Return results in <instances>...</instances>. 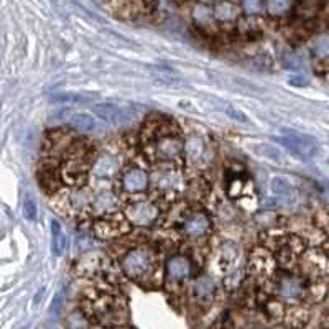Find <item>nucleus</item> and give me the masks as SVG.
<instances>
[{"label": "nucleus", "mask_w": 329, "mask_h": 329, "mask_svg": "<svg viewBox=\"0 0 329 329\" xmlns=\"http://www.w3.org/2000/svg\"><path fill=\"white\" fill-rule=\"evenodd\" d=\"M255 153H259L260 156H263V158H268L275 161V163H283V153L278 150L275 145H268V143H259V145H255Z\"/></svg>", "instance_id": "5701e85b"}, {"label": "nucleus", "mask_w": 329, "mask_h": 329, "mask_svg": "<svg viewBox=\"0 0 329 329\" xmlns=\"http://www.w3.org/2000/svg\"><path fill=\"white\" fill-rule=\"evenodd\" d=\"M211 229V220L207 218L206 213H195L191 214L186 220L183 222V231L188 237L191 239H199L206 236Z\"/></svg>", "instance_id": "0eeeda50"}, {"label": "nucleus", "mask_w": 329, "mask_h": 329, "mask_svg": "<svg viewBox=\"0 0 329 329\" xmlns=\"http://www.w3.org/2000/svg\"><path fill=\"white\" fill-rule=\"evenodd\" d=\"M99 267H101V263H99L97 255H86L79 260V263L76 265V270H78L79 275L92 277V275L99 270Z\"/></svg>", "instance_id": "4be33fe9"}, {"label": "nucleus", "mask_w": 329, "mask_h": 329, "mask_svg": "<svg viewBox=\"0 0 329 329\" xmlns=\"http://www.w3.org/2000/svg\"><path fill=\"white\" fill-rule=\"evenodd\" d=\"M290 84H293V86H306V84H308V81H306L303 76H293V78L290 79Z\"/></svg>", "instance_id": "473e14b6"}, {"label": "nucleus", "mask_w": 329, "mask_h": 329, "mask_svg": "<svg viewBox=\"0 0 329 329\" xmlns=\"http://www.w3.org/2000/svg\"><path fill=\"white\" fill-rule=\"evenodd\" d=\"M193 291L197 301H211L216 293V283L211 277H201L196 280Z\"/></svg>", "instance_id": "a211bd4d"}, {"label": "nucleus", "mask_w": 329, "mask_h": 329, "mask_svg": "<svg viewBox=\"0 0 329 329\" xmlns=\"http://www.w3.org/2000/svg\"><path fill=\"white\" fill-rule=\"evenodd\" d=\"M122 188L127 193H142L148 188V175L140 168H130L122 175Z\"/></svg>", "instance_id": "1a4fd4ad"}, {"label": "nucleus", "mask_w": 329, "mask_h": 329, "mask_svg": "<svg viewBox=\"0 0 329 329\" xmlns=\"http://www.w3.org/2000/svg\"><path fill=\"white\" fill-rule=\"evenodd\" d=\"M293 8V0H267L265 12L270 17H283Z\"/></svg>", "instance_id": "aec40b11"}, {"label": "nucleus", "mask_w": 329, "mask_h": 329, "mask_svg": "<svg viewBox=\"0 0 329 329\" xmlns=\"http://www.w3.org/2000/svg\"><path fill=\"white\" fill-rule=\"evenodd\" d=\"M283 137H278L277 142L285 147L291 155L300 160H309L318 153V143L311 135L300 133L296 130L283 129Z\"/></svg>", "instance_id": "7ed1b4c3"}, {"label": "nucleus", "mask_w": 329, "mask_h": 329, "mask_svg": "<svg viewBox=\"0 0 329 329\" xmlns=\"http://www.w3.org/2000/svg\"><path fill=\"white\" fill-rule=\"evenodd\" d=\"M156 181L155 184L161 189H178L179 184H181V178H179L178 173H175V171H165V173H158L156 175Z\"/></svg>", "instance_id": "412c9836"}, {"label": "nucleus", "mask_w": 329, "mask_h": 329, "mask_svg": "<svg viewBox=\"0 0 329 329\" xmlns=\"http://www.w3.org/2000/svg\"><path fill=\"white\" fill-rule=\"evenodd\" d=\"M326 249H328V252H329V241L326 242Z\"/></svg>", "instance_id": "72a5a7b5"}, {"label": "nucleus", "mask_w": 329, "mask_h": 329, "mask_svg": "<svg viewBox=\"0 0 329 329\" xmlns=\"http://www.w3.org/2000/svg\"><path fill=\"white\" fill-rule=\"evenodd\" d=\"M122 224H125V222H122V220H115V219L106 218V219L99 220L94 229H96L97 236L101 239H109V237L122 236L124 232L129 231V227H124Z\"/></svg>", "instance_id": "ddd939ff"}, {"label": "nucleus", "mask_w": 329, "mask_h": 329, "mask_svg": "<svg viewBox=\"0 0 329 329\" xmlns=\"http://www.w3.org/2000/svg\"><path fill=\"white\" fill-rule=\"evenodd\" d=\"M191 19L199 28H209V26L214 23L213 7L207 5L204 2L195 3V7H193V10H191Z\"/></svg>", "instance_id": "4468645a"}, {"label": "nucleus", "mask_w": 329, "mask_h": 329, "mask_svg": "<svg viewBox=\"0 0 329 329\" xmlns=\"http://www.w3.org/2000/svg\"><path fill=\"white\" fill-rule=\"evenodd\" d=\"M23 216H25V219H28V220L37 219V204H35V201L31 199L30 196L26 197L23 202Z\"/></svg>", "instance_id": "c756f323"}, {"label": "nucleus", "mask_w": 329, "mask_h": 329, "mask_svg": "<svg viewBox=\"0 0 329 329\" xmlns=\"http://www.w3.org/2000/svg\"><path fill=\"white\" fill-rule=\"evenodd\" d=\"M117 170H119V161H117V158H114V156L110 155H104L94 163L92 173L96 175L97 178H110L117 173Z\"/></svg>", "instance_id": "2eb2a0df"}, {"label": "nucleus", "mask_w": 329, "mask_h": 329, "mask_svg": "<svg viewBox=\"0 0 329 329\" xmlns=\"http://www.w3.org/2000/svg\"><path fill=\"white\" fill-rule=\"evenodd\" d=\"M63 296H65V291H60L58 295L55 296V301H53V306H51V311L53 313H60V309H61V306H63Z\"/></svg>", "instance_id": "2f4dec72"}, {"label": "nucleus", "mask_w": 329, "mask_h": 329, "mask_svg": "<svg viewBox=\"0 0 329 329\" xmlns=\"http://www.w3.org/2000/svg\"><path fill=\"white\" fill-rule=\"evenodd\" d=\"M265 311H267V314H268V316H272V318H282L283 316L282 301H278V300H268L267 305H265Z\"/></svg>", "instance_id": "c85d7f7f"}, {"label": "nucleus", "mask_w": 329, "mask_h": 329, "mask_svg": "<svg viewBox=\"0 0 329 329\" xmlns=\"http://www.w3.org/2000/svg\"><path fill=\"white\" fill-rule=\"evenodd\" d=\"M311 53L319 60L329 58V38L328 37H319L311 44Z\"/></svg>", "instance_id": "393cba45"}, {"label": "nucleus", "mask_w": 329, "mask_h": 329, "mask_svg": "<svg viewBox=\"0 0 329 329\" xmlns=\"http://www.w3.org/2000/svg\"><path fill=\"white\" fill-rule=\"evenodd\" d=\"M226 114L231 117V119L234 120H239V122H247V115L244 114V112L241 110H236L234 107H227L226 109Z\"/></svg>", "instance_id": "7c9ffc66"}, {"label": "nucleus", "mask_w": 329, "mask_h": 329, "mask_svg": "<svg viewBox=\"0 0 329 329\" xmlns=\"http://www.w3.org/2000/svg\"><path fill=\"white\" fill-rule=\"evenodd\" d=\"M184 152H186V156L189 161L197 163V161L204 158V152H206L204 140H202L201 137H197V135H191L186 140V143H184Z\"/></svg>", "instance_id": "dca6fc26"}, {"label": "nucleus", "mask_w": 329, "mask_h": 329, "mask_svg": "<svg viewBox=\"0 0 329 329\" xmlns=\"http://www.w3.org/2000/svg\"><path fill=\"white\" fill-rule=\"evenodd\" d=\"M69 125L78 132H89V130L94 129V119L89 114H74L71 117Z\"/></svg>", "instance_id": "b1692460"}, {"label": "nucleus", "mask_w": 329, "mask_h": 329, "mask_svg": "<svg viewBox=\"0 0 329 329\" xmlns=\"http://www.w3.org/2000/svg\"><path fill=\"white\" fill-rule=\"evenodd\" d=\"M303 268L306 273L309 275H324L329 272V259L328 255L324 254H318V252H313V254L306 255V260L303 263Z\"/></svg>", "instance_id": "f8f14e48"}, {"label": "nucleus", "mask_w": 329, "mask_h": 329, "mask_svg": "<svg viewBox=\"0 0 329 329\" xmlns=\"http://www.w3.org/2000/svg\"><path fill=\"white\" fill-rule=\"evenodd\" d=\"M92 110L99 119H102L104 122L112 124V125L122 124L130 119V114L127 110L120 109V107L114 106V104H96V106L92 107Z\"/></svg>", "instance_id": "6e6552de"}, {"label": "nucleus", "mask_w": 329, "mask_h": 329, "mask_svg": "<svg viewBox=\"0 0 329 329\" xmlns=\"http://www.w3.org/2000/svg\"><path fill=\"white\" fill-rule=\"evenodd\" d=\"M122 270L132 280H142V278L152 275L153 268H155V257L148 249L143 247H137V249L129 250L127 254L122 257Z\"/></svg>", "instance_id": "f03ea898"}, {"label": "nucleus", "mask_w": 329, "mask_h": 329, "mask_svg": "<svg viewBox=\"0 0 329 329\" xmlns=\"http://www.w3.org/2000/svg\"><path fill=\"white\" fill-rule=\"evenodd\" d=\"M99 2H107V0H99Z\"/></svg>", "instance_id": "f704fd0d"}, {"label": "nucleus", "mask_w": 329, "mask_h": 329, "mask_svg": "<svg viewBox=\"0 0 329 329\" xmlns=\"http://www.w3.org/2000/svg\"><path fill=\"white\" fill-rule=\"evenodd\" d=\"M71 204L78 211H83L89 206V197L84 191H74L73 195H71Z\"/></svg>", "instance_id": "cd10ccee"}, {"label": "nucleus", "mask_w": 329, "mask_h": 329, "mask_svg": "<svg viewBox=\"0 0 329 329\" xmlns=\"http://www.w3.org/2000/svg\"><path fill=\"white\" fill-rule=\"evenodd\" d=\"M51 236H53V252H55V255H63V252L66 249V244H67V239L65 236V232H63L61 229V224L58 222V220H51Z\"/></svg>", "instance_id": "6ab92c4d"}, {"label": "nucleus", "mask_w": 329, "mask_h": 329, "mask_svg": "<svg viewBox=\"0 0 329 329\" xmlns=\"http://www.w3.org/2000/svg\"><path fill=\"white\" fill-rule=\"evenodd\" d=\"M97 99L94 92H60L51 97V102L58 104H88Z\"/></svg>", "instance_id": "f3484780"}, {"label": "nucleus", "mask_w": 329, "mask_h": 329, "mask_svg": "<svg viewBox=\"0 0 329 329\" xmlns=\"http://www.w3.org/2000/svg\"><path fill=\"white\" fill-rule=\"evenodd\" d=\"M241 7L245 15L254 17V15L262 13V10H265V2L263 0H242Z\"/></svg>", "instance_id": "a878e982"}, {"label": "nucleus", "mask_w": 329, "mask_h": 329, "mask_svg": "<svg viewBox=\"0 0 329 329\" xmlns=\"http://www.w3.org/2000/svg\"><path fill=\"white\" fill-rule=\"evenodd\" d=\"M148 142H150L152 153L158 160H175L184 150V143L179 138L176 125H170V129L156 127V133H148Z\"/></svg>", "instance_id": "f257e3e1"}, {"label": "nucleus", "mask_w": 329, "mask_h": 329, "mask_svg": "<svg viewBox=\"0 0 329 329\" xmlns=\"http://www.w3.org/2000/svg\"><path fill=\"white\" fill-rule=\"evenodd\" d=\"M91 206H92V209L96 214L115 213V211L119 209V197L110 191H102L94 197Z\"/></svg>", "instance_id": "9d476101"}, {"label": "nucleus", "mask_w": 329, "mask_h": 329, "mask_svg": "<svg viewBox=\"0 0 329 329\" xmlns=\"http://www.w3.org/2000/svg\"><path fill=\"white\" fill-rule=\"evenodd\" d=\"M125 219L133 226H152L160 216V209L152 201H135L124 211Z\"/></svg>", "instance_id": "20e7f679"}, {"label": "nucleus", "mask_w": 329, "mask_h": 329, "mask_svg": "<svg viewBox=\"0 0 329 329\" xmlns=\"http://www.w3.org/2000/svg\"><path fill=\"white\" fill-rule=\"evenodd\" d=\"M318 3L316 0H303L300 3L298 8H296V13L301 17V19H311L318 13Z\"/></svg>", "instance_id": "bb28decb"}, {"label": "nucleus", "mask_w": 329, "mask_h": 329, "mask_svg": "<svg viewBox=\"0 0 329 329\" xmlns=\"http://www.w3.org/2000/svg\"><path fill=\"white\" fill-rule=\"evenodd\" d=\"M191 260L188 259L186 255H173L168 259V262H166V278H168L170 282H183L186 280V278L191 275Z\"/></svg>", "instance_id": "423d86ee"}, {"label": "nucleus", "mask_w": 329, "mask_h": 329, "mask_svg": "<svg viewBox=\"0 0 329 329\" xmlns=\"http://www.w3.org/2000/svg\"><path fill=\"white\" fill-rule=\"evenodd\" d=\"M306 285L298 277H283L275 286V293L283 301H300L306 296Z\"/></svg>", "instance_id": "39448f33"}, {"label": "nucleus", "mask_w": 329, "mask_h": 329, "mask_svg": "<svg viewBox=\"0 0 329 329\" xmlns=\"http://www.w3.org/2000/svg\"><path fill=\"white\" fill-rule=\"evenodd\" d=\"M214 20L219 23H232L239 17V8L231 0H218L213 7Z\"/></svg>", "instance_id": "9b49d317"}]
</instances>
